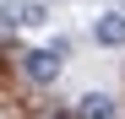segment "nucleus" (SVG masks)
Returning a JSON list of instances; mask_svg holds the SVG:
<instances>
[{
	"label": "nucleus",
	"instance_id": "f03ea898",
	"mask_svg": "<svg viewBox=\"0 0 125 119\" xmlns=\"http://www.w3.org/2000/svg\"><path fill=\"white\" fill-rule=\"evenodd\" d=\"M93 38H98L103 49H125V11L98 16V22H93Z\"/></svg>",
	"mask_w": 125,
	"mask_h": 119
},
{
	"label": "nucleus",
	"instance_id": "7ed1b4c3",
	"mask_svg": "<svg viewBox=\"0 0 125 119\" xmlns=\"http://www.w3.org/2000/svg\"><path fill=\"white\" fill-rule=\"evenodd\" d=\"M76 119H120V103L109 92H87V97H76Z\"/></svg>",
	"mask_w": 125,
	"mask_h": 119
},
{
	"label": "nucleus",
	"instance_id": "20e7f679",
	"mask_svg": "<svg viewBox=\"0 0 125 119\" xmlns=\"http://www.w3.org/2000/svg\"><path fill=\"white\" fill-rule=\"evenodd\" d=\"M0 27H22V0H0Z\"/></svg>",
	"mask_w": 125,
	"mask_h": 119
},
{
	"label": "nucleus",
	"instance_id": "f257e3e1",
	"mask_svg": "<svg viewBox=\"0 0 125 119\" xmlns=\"http://www.w3.org/2000/svg\"><path fill=\"white\" fill-rule=\"evenodd\" d=\"M22 76L33 87H49L54 76H60V49H27L22 54Z\"/></svg>",
	"mask_w": 125,
	"mask_h": 119
}]
</instances>
